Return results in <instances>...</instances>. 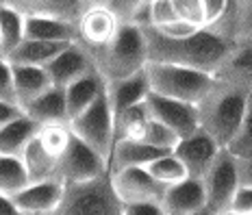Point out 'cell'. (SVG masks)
Masks as SVG:
<instances>
[{
    "instance_id": "obj_33",
    "label": "cell",
    "mask_w": 252,
    "mask_h": 215,
    "mask_svg": "<svg viewBox=\"0 0 252 215\" xmlns=\"http://www.w3.org/2000/svg\"><path fill=\"white\" fill-rule=\"evenodd\" d=\"M172 4H174L178 20L198 26V29L207 26V9L202 0H172Z\"/></svg>"
},
{
    "instance_id": "obj_8",
    "label": "cell",
    "mask_w": 252,
    "mask_h": 215,
    "mask_svg": "<svg viewBox=\"0 0 252 215\" xmlns=\"http://www.w3.org/2000/svg\"><path fill=\"white\" fill-rule=\"evenodd\" d=\"M104 174H109V161L94 148H89L83 139L72 135L65 152L57 163V181H61L63 185H76V183L96 181Z\"/></svg>"
},
{
    "instance_id": "obj_35",
    "label": "cell",
    "mask_w": 252,
    "mask_h": 215,
    "mask_svg": "<svg viewBox=\"0 0 252 215\" xmlns=\"http://www.w3.org/2000/svg\"><path fill=\"white\" fill-rule=\"evenodd\" d=\"M148 0H102V4L111 11L122 24L135 22L137 13L146 7Z\"/></svg>"
},
{
    "instance_id": "obj_21",
    "label": "cell",
    "mask_w": 252,
    "mask_h": 215,
    "mask_svg": "<svg viewBox=\"0 0 252 215\" xmlns=\"http://www.w3.org/2000/svg\"><path fill=\"white\" fill-rule=\"evenodd\" d=\"M104 92H107L109 107H111L113 118H115V115L122 113L124 109L146 100V96L150 93V83H148V76H146V70L135 76L122 78V81L107 83Z\"/></svg>"
},
{
    "instance_id": "obj_11",
    "label": "cell",
    "mask_w": 252,
    "mask_h": 215,
    "mask_svg": "<svg viewBox=\"0 0 252 215\" xmlns=\"http://www.w3.org/2000/svg\"><path fill=\"white\" fill-rule=\"evenodd\" d=\"M222 146L215 141L211 135H207L202 128H198L196 133L181 137L174 148V154L181 159V163L185 165L187 174L191 178H200L207 174V170L213 165V161L218 159Z\"/></svg>"
},
{
    "instance_id": "obj_19",
    "label": "cell",
    "mask_w": 252,
    "mask_h": 215,
    "mask_svg": "<svg viewBox=\"0 0 252 215\" xmlns=\"http://www.w3.org/2000/svg\"><path fill=\"white\" fill-rule=\"evenodd\" d=\"M24 113L39 126H70L67 118V104H65V92L59 87H50L46 93H41L37 100H33L24 109Z\"/></svg>"
},
{
    "instance_id": "obj_6",
    "label": "cell",
    "mask_w": 252,
    "mask_h": 215,
    "mask_svg": "<svg viewBox=\"0 0 252 215\" xmlns=\"http://www.w3.org/2000/svg\"><path fill=\"white\" fill-rule=\"evenodd\" d=\"M70 130L72 135L83 139L89 148H94L107 161L111 159V152L115 146V118L111 107H109L107 92H102V96L87 111H83L78 118L72 120Z\"/></svg>"
},
{
    "instance_id": "obj_9",
    "label": "cell",
    "mask_w": 252,
    "mask_h": 215,
    "mask_svg": "<svg viewBox=\"0 0 252 215\" xmlns=\"http://www.w3.org/2000/svg\"><path fill=\"white\" fill-rule=\"evenodd\" d=\"M111 183L122 204H161L167 189L146 167H124L111 172Z\"/></svg>"
},
{
    "instance_id": "obj_45",
    "label": "cell",
    "mask_w": 252,
    "mask_h": 215,
    "mask_svg": "<svg viewBox=\"0 0 252 215\" xmlns=\"http://www.w3.org/2000/svg\"><path fill=\"white\" fill-rule=\"evenodd\" d=\"M83 2H87V4H102V0H83Z\"/></svg>"
},
{
    "instance_id": "obj_46",
    "label": "cell",
    "mask_w": 252,
    "mask_h": 215,
    "mask_svg": "<svg viewBox=\"0 0 252 215\" xmlns=\"http://www.w3.org/2000/svg\"><path fill=\"white\" fill-rule=\"evenodd\" d=\"M244 39H248V41H252V31H250V33H248V35H244V37H241L239 41H244Z\"/></svg>"
},
{
    "instance_id": "obj_16",
    "label": "cell",
    "mask_w": 252,
    "mask_h": 215,
    "mask_svg": "<svg viewBox=\"0 0 252 215\" xmlns=\"http://www.w3.org/2000/svg\"><path fill=\"white\" fill-rule=\"evenodd\" d=\"M161 204L167 215H191L207 211V191H204L202 181L187 176L185 181L170 185Z\"/></svg>"
},
{
    "instance_id": "obj_36",
    "label": "cell",
    "mask_w": 252,
    "mask_h": 215,
    "mask_svg": "<svg viewBox=\"0 0 252 215\" xmlns=\"http://www.w3.org/2000/svg\"><path fill=\"white\" fill-rule=\"evenodd\" d=\"M0 102L18 104V93H15V81H13V65L9 63L4 57H0Z\"/></svg>"
},
{
    "instance_id": "obj_41",
    "label": "cell",
    "mask_w": 252,
    "mask_h": 215,
    "mask_svg": "<svg viewBox=\"0 0 252 215\" xmlns=\"http://www.w3.org/2000/svg\"><path fill=\"white\" fill-rule=\"evenodd\" d=\"M204 2V9H207V24L215 20L220 13L224 11V7L228 4V0H202Z\"/></svg>"
},
{
    "instance_id": "obj_20",
    "label": "cell",
    "mask_w": 252,
    "mask_h": 215,
    "mask_svg": "<svg viewBox=\"0 0 252 215\" xmlns=\"http://www.w3.org/2000/svg\"><path fill=\"white\" fill-rule=\"evenodd\" d=\"M104 87H107L104 78L96 70H92L89 74L81 76L70 87L63 89L65 92V104H67V118H70V122L74 118H78L83 111H87L102 96Z\"/></svg>"
},
{
    "instance_id": "obj_23",
    "label": "cell",
    "mask_w": 252,
    "mask_h": 215,
    "mask_svg": "<svg viewBox=\"0 0 252 215\" xmlns=\"http://www.w3.org/2000/svg\"><path fill=\"white\" fill-rule=\"evenodd\" d=\"M24 39L78 41V24L57 18H44V15H31V18H24Z\"/></svg>"
},
{
    "instance_id": "obj_27",
    "label": "cell",
    "mask_w": 252,
    "mask_h": 215,
    "mask_svg": "<svg viewBox=\"0 0 252 215\" xmlns=\"http://www.w3.org/2000/svg\"><path fill=\"white\" fill-rule=\"evenodd\" d=\"M150 111L146 107V100H141L133 107L124 109L122 113L115 115V144L122 139H137L141 141L146 133V126L150 122Z\"/></svg>"
},
{
    "instance_id": "obj_43",
    "label": "cell",
    "mask_w": 252,
    "mask_h": 215,
    "mask_svg": "<svg viewBox=\"0 0 252 215\" xmlns=\"http://www.w3.org/2000/svg\"><path fill=\"white\" fill-rule=\"evenodd\" d=\"M0 215H22V213H20V209L15 207V202H13L11 196L0 193Z\"/></svg>"
},
{
    "instance_id": "obj_28",
    "label": "cell",
    "mask_w": 252,
    "mask_h": 215,
    "mask_svg": "<svg viewBox=\"0 0 252 215\" xmlns=\"http://www.w3.org/2000/svg\"><path fill=\"white\" fill-rule=\"evenodd\" d=\"M29 185H31V178L22 156L0 154V193L15 196V193L22 191Z\"/></svg>"
},
{
    "instance_id": "obj_22",
    "label": "cell",
    "mask_w": 252,
    "mask_h": 215,
    "mask_svg": "<svg viewBox=\"0 0 252 215\" xmlns=\"http://www.w3.org/2000/svg\"><path fill=\"white\" fill-rule=\"evenodd\" d=\"M72 41H41V39H24L18 48H13L4 59L11 65H33L46 67L59 52L70 46Z\"/></svg>"
},
{
    "instance_id": "obj_3",
    "label": "cell",
    "mask_w": 252,
    "mask_h": 215,
    "mask_svg": "<svg viewBox=\"0 0 252 215\" xmlns=\"http://www.w3.org/2000/svg\"><path fill=\"white\" fill-rule=\"evenodd\" d=\"M248 96L250 93H246L244 89L213 78V85L207 92V96L196 104L200 128L207 135H211L222 148H226L237 133L246 113Z\"/></svg>"
},
{
    "instance_id": "obj_12",
    "label": "cell",
    "mask_w": 252,
    "mask_h": 215,
    "mask_svg": "<svg viewBox=\"0 0 252 215\" xmlns=\"http://www.w3.org/2000/svg\"><path fill=\"white\" fill-rule=\"evenodd\" d=\"M44 70L48 72L52 85L59 89H65L74 81H78L81 76L96 70V67H94L92 57H89V52L85 50V46L78 44V41H72V44L65 46Z\"/></svg>"
},
{
    "instance_id": "obj_24",
    "label": "cell",
    "mask_w": 252,
    "mask_h": 215,
    "mask_svg": "<svg viewBox=\"0 0 252 215\" xmlns=\"http://www.w3.org/2000/svg\"><path fill=\"white\" fill-rule=\"evenodd\" d=\"M13 81H15V93H18V104L22 111L33 100H37L41 93H46L50 87V76L44 67L33 65H13Z\"/></svg>"
},
{
    "instance_id": "obj_40",
    "label": "cell",
    "mask_w": 252,
    "mask_h": 215,
    "mask_svg": "<svg viewBox=\"0 0 252 215\" xmlns=\"http://www.w3.org/2000/svg\"><path fill=\"white\" fill-rule=\"evenodd\" d=\"M24 111L18 107V104H9V102H0V126H4L7 122L15 120L18 115H22Z\"/></svg>"
},
{
    "instance_id": "obj_42",
    "label": "cell",
    "mask_w": 252,
    "mask_h": 215,
    "mask_svg": "<svg viewBox=\"0 0 252 215\" xmlns=\"http://www.w3.org/2000/svg\"><path fill=\"white\" fill-rule=\"evenodd\" d=\"M237 167H239V185L252 187V159H246V161L237 159Z\"/></svg>"
},
{
    "instance_id": "obj_29",
    "label": "cell",
    "mask_w": 252,
    "mask_h": 215,
    "mask_svg": "<svg viewBox=\"0 0 252 215\" xmlns=\"http://www.w3.org/2000/svg\"><path fill=\"white\" fill-rule=\"evenodd\" d=\"M24 41V15L15 9L0 7V57H7Z\"/></svg>"
},
{
    "instance_id": "obj_14",
    "label": "cell",
    "mask_w": 252,
    "mask_h": 215,
    "mask_svg": "<svg viewBox=\"0 0 252 215\" xmlns=\"http://www.w3.org/2000/svg\"><path fill=\"white\" fill-rule=\"evenodd\" d=\"M213 78L252 93V41H237L215 70Z\"/></svg>"
},
{
    "instance_id": "obj_18",
    "label": "cell",
    "mask_w": 252,
    "mask_h": 215,
    "mask_svg": "<svg viewBox=\"0 0 252 215\" xmlns=\"http://www.w3.org/2000/svg\"><path fill=\"white\" fill-rule=\"evenodd\" d=\"M172 150H161L155 146L146 144V141H137V139H122L113 146L111 159H109V174L124 167H146L150 165L155 159L167 154Z\"/></svg>"
},
{
    "instance_id": "obj_25",
    "label": "cell",
    "mask_w": 252,
    "mask_h": 215,
    "mask_svg": "<svg viewBox=\"0 0 252 215\" xmlns=\"http://www.w3.org/2000/svg\"><path fill=\"white\" fill-rule=\"evenodd\" d=\"M39 124L35 120H31L26 113L18 115L15 120L0 126V154L22 156L24 148L39 133Z\"/></svg>"
},
{
    "instance_id": "obj_13",
    "label": "cell",
    "mask_w": 252,
    "mask_h": 215,
    "mask_svg": "<svg viewBox=\"0 0 252 215\" xmlns=\"http://www.w3.org/2000/svg\"><path fill=\"white\" fill-rule=\"evenodd\" d=\"M0 7L15 9L24 18L44 15V18H57L78 24L89 4L83 0H0Z\"/></svg>"
},
{
    "instance_id": "obj_15",
    "label": "cell",
    "mask_w": 252,
    "mask_h": 215,
    "mask_svg": "<svg viewBox=\"0 0 252 215\" xmlns=\"http://www.w3.org/2000/svg\"><path fill=\"white\" fill-rule=\"evenodd\" d=\"M63 191H65V185L52 178V181L31 183L11 198L22 215H46L61 202Z\"/></svg>"
},
{
    "instance_id": "obj_5",
    "label": "cell",
    "mask_w": 252,
    "mask_h": 215,
    "mask_svg": "<svg viewBox=\"0 0 252 215\" xmlns=\"http://www.w3.org/2000/svg\"><path fill=\"white\" fill-rule=\"evenodd\" d=\"M146 76H148L152 93L191 104L200 102L213 85V74L167 63H148Z\"/></svg>"
},
{
    "instance_id": "obj_39",
    "label": "cell",
    "mask_w": 252,
    "mask_h": 215,
    "mask_svg": "<svg viewBox=\"0 0 252 215\" xmlns=\"http://www.w3.org/2000/svg\"><path fill=\"white\" fill-rule=\"evenodd\" d=\"M239 2V39L252 31V0H237Z\"/></svg>"
},
{
    "instance_id": "obj_2",
    "label": "cell",
    "mask_w": 252,
    "mask_h": 215,
    "mask_svg": "<svg viewBox=\"0 0 252 215\" xmlns=\"http://www.w3.org/2000/svg\"><path fill=\"white\" fill-rule=\"evenodd\" d=\"M92 57L96 72L104 83H115L122 78L135 76L148 65V50H146V35L139 24H120L118 33L111 41L102 46H85Z\"/></svg>"
},
{
    "instance_id": "obj_31",
    "label": "cell",
    "mask_w": 252,
    "mask_h": 215,
    "mask_svg": "<svg viewBox=\"0 0 252 215\" xmlns=\"http://www.w3.org/2000/svg\"><path fill=\"white\" fill-rule=\"evenodd\" d=\"M226 150L239 161L252 159V93L248 96V104H246L244 120H241V124H239L237 133H235L233 141L226 146Z\"/></svg>"
},
{
    "instance_id": "obj_10",
    "label": "cell",
    "mask_w": 252,
    "mask_h": 215,
    "mask_svg": "<svg viewBox=\"0 0 252 215\" xmlns=\"http://www.w3.org/2000/svg\"><path fill=\"white\" fill-rule=\"evenodd\" d=\"M146 107H148L150 115L172 128L178 137H187V135L196 133L200 128L198 124V109L191 102L183 100H172V98L159 96V93H148L146 96Z\"/></svg>"
},
{
    "instance_id": "obj_48",
    "label": "cell",
    "mask_w": 252,
    "mask_h": 215,
    "mask_svg": "<svg viewBox=\"0 0 252 215\" xmlns=\"http://www.w3.org/2000/svg\"><path fill=\"white\" fill-rule=\"evenodd\" d=\"M250 215H252V213H250Z\"/></svg>"
},
{
    "instance_id": "obj_26",
    "label": "cell",
    "mask_w": 252,
    "mask_h": 215,
    "mask_svg": "<svg viewBox=\"0 0 252 215\" xmlns=\"http://www.w3.org/2000/svg\"><path fill=\"white\" fill-rule=\"evenodd\" d=\"M22 161L26 165L31 183H39V181H52V178H55L59 156L50 154V152L44 148V144L37 139V135H35V137L31 139V144L26 146L22 152Z\"/></svg>"
},
{
    "instance_id": "obj_4",
    "label": "cell",
    "mask_w": 252,
    "mask_h": 215,
    "mask_svg": "<svg viewBox=\"0 0 252 215\" xmlns=\"http://www.w3.org/2000/svg\"><path fill=\"white\" fill-rule=\"evenodd\" d=\"M46 215H124V204L113 189L111 174L96 181L65 185L61 202Z\"/></svg>"
},
{
    "instance_id": "obj_17",
    "label": "cell",
    "mask_w": 252,
    "mask_h": 215,
    "mask_svg": "<svg viewBox=\"0 0 252 215\" xmlns=\"http://www.w3.org/2000/svg\"><path fill=\"white\" fill-rule=\"evenodd\" d=\"M120 20L104 4H89L78 22V44L102 46L115 37L120 29Z\"/></svg>"
},
{
    "instance_id": "obj_44",
    "label": "cell",
    "mask_w": 252,
    "mask_h": 215,
    "mask_svg": "<svg viewBox=\"0 0 252 215\" xmlns=\"http://www.w3.org/2000/svg\"><path fill=\"white\" fill-rule=\"evenodd\" d=\"M222 215H246V213H239V211H233V209H228V211L222 213Z\"/></svg>"
},
{
    "instance_id": "obj_47",
    "label": "cell",
    "mask_w": 252,
    "mask_h": 215,
    "mask_svg": "<svg viewBox=\"0 0 252 215\" xmlns=\"http://www.w3.org/2000/svg\"><path fill=\"white\" fill-rule=\"evenodd\" d=\"M191 215H211L209 211H200V213H191Z\"/></svg>"
},
{
    "instance_id": "obj_34",
    "label": "cell",
    "mask_w": 252,
    "mask_h": 215,
    "mask_svg": "<svg viewBox=\"0 0 252 215\" xmlns=\"http://www.w3.org/2000/svg\"><path fill=\"white\" fill-rule=\"evenodd\" d=\"M148 15H150L148 26H155V29H165V26L178 22V15L174 11L172 0H150Z\"/></svg>"
},
{
    "instance_id": "obj_38",
    "label": "cell",
    "mask_w": 252,
    "mask_h": 215,
    "mask_svg": "<svg viewBox=\"0 0 252 215\" xmlns=\"http://www.w3.org/2000/svg\"><path fill=\"white\" fill-rule=\"evenodd\" d=\"M124 215H167L163 204H124Z\"/></svg>"
},
{
    "instance_id": "obj_7",
    "label": "cell",
    "mask_w": 252,
    "mask_h": 215,
    "mask_svg": "<svg viewBox=\"0 0 252 215\" xmlns=\"http://www.w3.org/2000/svg\"><path fill=\"white\" fill-rule=\"evenodd\" d=\"M202 185L207 191V211L211 215L226 213L233 204V198L239 189V167L237 159L222 148L213 165L202 176Z\"/></svg>"
},
{
    "instance_id": "obj_32",
    "label": "cell",
    "mask_w": 252,
    "mask_h": 215,
    "mask_svg": "<svg viewBox=\"0 0 252 215\" xmlns=\"http://www.w3.org/2000/svg\"><path fill=\"white\" fill-rule=\"evenodd\" d=\"M178 139L181 137H178L174 130L167 128L165 124H161L159 120H155V118H150L144 137H141V141H146V144L155 146V148H161V150H174Z\"/></svg>"
},
{
    "instance_id": "obj_37",
    "label": "cell",
    "mask_w": 252,
    "mask_h": 215,
    "mask_svg": "<svg viewBox=\"0 0 252 215\" xmlns=\"http://www.w3.org/2000/svg\"><path fill=\"white\" fill-rule=\"evenodd\" d=\"M230 209H233V211H239V213L250 215L252 213V187L239 185V189H237V193H235Z\"/></svg>"
},
{
    "instance_id": "obj_1",
    "label": "cell",
    "mask_w": 252,
    "mask_h": 215,
    "mask_svg": "<svg viewBox=\"0 0 252 215\" xmlns=\"http://www.w3.org/2000/svg\"><path fill=\"white\" fill-rule=\"evenodd\" d=\"M146 35V50H148V63H167L200 70L207 74H215V70L228 55L235 44L218 37L209 29H198L191 35L170 37L155 29V26H141Z\"/></svg>"
},
{
    "instance_id": "obj_30",
    "label": "cell",
    "mask_w": 252,
    "mask_h": 215,
    "mask_svg": "<svg viewBox=\"0 0 252 215\" xmlns=\"http://www.w3.org/2000/svg\"><path fill=\"white\" fill-rule=\"evenodd\" d=\"M146 170H148L159 183H163L165 187L176 185V183L185 181V178L189 176L185 165H183L181 159L174 154V150L167 152V154H163V156H159V159H155L150 165H146Z\"/></svg>"
}]
</instances>
